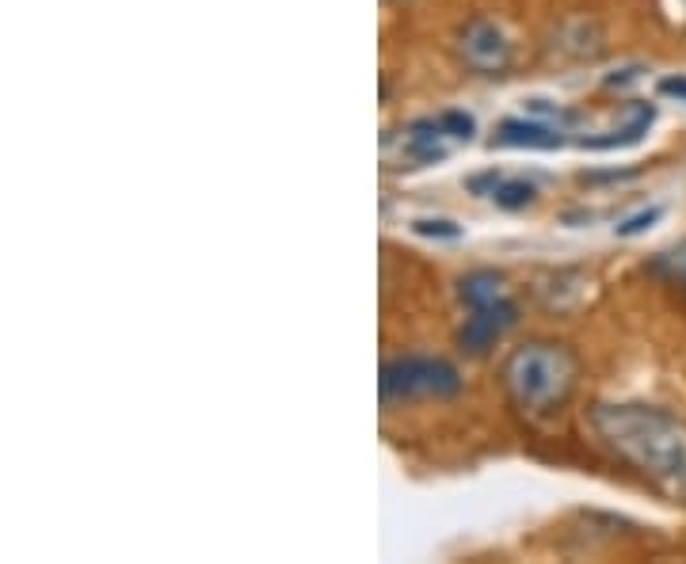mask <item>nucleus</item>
<instances>
[{
    "mask_svg": "<svg viewBox=\"0 0 686 564\" xmlns=\"http://www.w3.org/2000/svg\"><path fill=\"white\" fill-rule=\"evenodd\" d=\"M591 427L625 466L686 496V427L656 404H595Z\"/></svg>",
    "mask_w": 686,
    "mask_h": 564,
    "instance_id": "1",
    "label": "nucleus"
},
{
    "mask_svg": "<svg viewBox=\"0 0 686 564\" xmlns=\"http://www.w3.org/2000/svg\"><path fill=\"white\" fill-rule=\"evenodd\" d=\"M503 389L526 416H549L565 409L580 381V355L557 339H531L503 359Z\"/></svg>",
    "mask_w": 686,
    "mask_h": 564,
    "instance_id": "2",
    "label": "nucleus"
},
{
    "mask_svg": "<svg viewBox=\"0 0 686 564\" xmlns=\"http://www.w3.org/2000/svg\"><path fill=\"white\" fill-rule=\"evenodd\" d=\"M461 386H466L461 370L439 355H396L378 375V393L385 404L450 401L461 393Z\"/></svg>",
    "mask_w": 686,
    "mask_h": 564,
    "instance_id": "3",
    "label": "nucleus"
},
{
    "mask_svg": "<svg viewBox=\"0 0 686 564\" xmlns=\"http://www.w3.org/2000/svg\"><path fill=\"white\" fill-rule=\"evenodd\" d=\"M477 134V119L469 111H439L404 122L396 134H385L382 145H396V161L404 169H427L454 153V145H469Z\"/></svg>",
    "mask_w": 686,
    "mask_h": 564,
    "instance_id": "4",
    "label": "nucleus"
},
{
    "mask_svg": "<svg viewBox=\"0 0 686 564\" xmlns=\"http://www.w3.org/2000/svg\"><path fill=\"white\" fill-rule=\"evenodd\" d=\"M466 310L469 313H466V325L458 328V347L466 355H473V359L489 355L519 321V305L511 302L508 294L489 297V302H477V305H466Z\"/></svg>",
    "mask_w": 686,
    "mask_h": 564,
    "instance_id": "5",
    "label": "nucleus"
},
{
    "mask_svg": "<svg viewBox=\"0 0 686 564\" xmlns=\"http://www.w3.org/2000/svg\"><path fill=\"white\" fill-rule=\"evenodd\" d=\"M458 54L477 73H503L511 62V43L492 20H469L458 31Z\"/></svg>",
    "mask_w": 686,
    "mask_h": 564,
    "instance_id": "6",
    "label": "nucleus"
},
{
    "mask_svg": "<svg viewBox=\"0 0 686 564\" xmlns=\"http://www.w3.org/2000/svg\"><path fill=\"white\" fill-rule=\"evenodd\" d=\"M568 134H573V130L531 115V119H503L500 127H496L492 145H503V149H560V145H568Z\"/></svg>",
    "mask_w": 686,
    "mask_h": 564,
    "instance_id": "7",
    "label": "nucleus"
},
{
    "mask_svg": "<svg viewBox=\"0 0 686 564\" xmlns=\"http://www.w3.org/2000/svg\"><path fill=\"white\" fill-rule=\"evenodd\" d=\"M469 191L481 198H489L500 210H526V206H534V198H538V184L526 176H503V172H484V176H473L469 180Z\"/></svg>",
    "mask_w": 686,
    "mask_h": 564,
    "instance_id": "8",
    "label": "nucleus"
},
{
    "mask_svg": "<svg viewBox=\"0 0 686 564\" xmlns=\"http://www.w3.org/2000/svg\"><path fill=\"white\" fill-rule=\"evenodd\" d=\"M656 122V107L644 104V99H633V104L622 107V127H614L602 138H584V149H595V153H607V149H625L638 145V141L649 134V127Z\"/></svg>",
    "mask_w": 686,
    "mask_h": 564,
    "instance_id": "9",
    "label": "nucleus"
},
{
    "mask_svg": "<svg viewBox=\"0 0 686 564\" xmlns=\"http://www.w3.org/2000/svg\"><path fill=\"white\" fill-rule=\"evenodd\" d=\"M503 294V279L496 275L489 268H477L469 271V275L458 279V297L461 305H477V302H489V297H500Z\"/></svg>",
    "mask_w": 686,
    "mask_h": 564,
    "instance_id": "10",
    "label": "nucleus"
},
{
    "mask_svg": "<svg viewBox=\"0 0 686 564\" xmlns=\"http://www.w3.org/2000/svg\"><path fill=\"white\" fill-rule=\"evenodd\" d=\"M652 271L664 275L667 282H675L679 290H686V240L675 248H667L664 256H656V260H652Z\"/></svg>",
    "mask_w": 686,
    "mask_h": 564,
    "instance_id": "11",
    "label": "nucleus"
},
{
    "mask_svg": "<svg viewBox=\"0 0 686 564\" xmlns=\"http://www.w3.org/2000/svg\"><path fill=\"white\" fill-rule=\"evenodd\" d=\"M412 234L420 237H432V240H461V226L446 218H416L412 221Z\"/></svg>",
    "mask_w": 686,
    "mask_h": 564,
    "instance_id": "12",
    "label": "nucleus"
},
{
    "mask_svg": "<svg viewBox=\"0 0 686 564\" xmlns=\"http://www.w3.org/2000/svg\"><path fill=\"white\" fill-rule=\"evenodd\" d=\"M656 218H660V210H644V214H638V218L622 221V226H618V237H638V234H644V229H649Z\"/></svg>",
    "mask_w": 686,
    "mask_h": 564,
    "instance_id": "13",
    "label": "nucleus"
},
{
    "mask_svg": "<svg viewBox=\"0 0 686 564\" xmlns=\"http://www.w3.org/2000/svg\"><path fill=\"white\" fill-rule=\"evenodd\" d=\"M660 96H675L686 104V77H664L660 80Z\"/></svg>",
    "mask_w": 686,
    "mask_h": 564,
    "instance_id": "14",
    "label": "nucleus"
},
{
    "mask_svg": "<svg viewBox=\"0 0 686 564\" xmlns=\"http://www.w3.org/2000/svg\"><path fill=\"white\" fill-rule=\"evenodd\" d=\"M679 4H683V20H686V0H679Z\"/></svg>",
    "mask_w": 686,
    "mask_h": 564,
    "instance_id": "15",
    "label": "nucleus"
}]
</instances>
